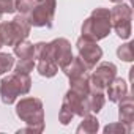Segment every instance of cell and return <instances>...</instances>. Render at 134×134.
Segmentation results:
<instances>
[{
    "instance_id": "8",
    "label": "cell",
    "mask_w": 134,
    "mask_h": 134,
    "mask_svg": "<svg viewBox=\"0 0 134 134\" xmlns=\"http://www.w3.org/2000/svg\"><path fill=\"white\" fill-rule=\"evenodd\" d=\"M131 18L132 10L126 3H118L110 10V24L118 38L128 40L131 36Z\"/></svg>"
},
{
    "instance_id": "17",
    "label": "cell",
    "mask_w": 134,
    "mask_h": 134,
    "mask_svg": "<svg viewBox=\"0 0 134 134\" xmlns=\"http://www.w3.org/2000/svg\"><path fill=\"white\" fill-rule=\"evenodd\" d=\"M35 68L38 70L40 76L43 77H54L58 71V66L52 60H38L35 62Z\"/></svg>"
},
{
    "instance_id": "18",
    "label": "cell",
    "mask_w": 134,
    "mask_h": 134,
    "mask_svg": "<svg viewBox=\"0 0 134 134\" xmlns=\"http://www.w3.org/2000/svg\"><path fill=\"white\" fill-rule=\"evenodd\" d=\"M35 68V58H19L18 63H14V73L30 74Z\"/></svg>"
},
{
    "instance_id": "13",
    "label": "cell",
    "mask_w": 134,
    "mask_h": 134,
    "mask_svg": "<svg viewBox=\"0 0 134 134\" xmlns=\"http://www.w3.org/2000/svg\"><path fill=\"white\" fill-rule=\"evenodd\" d=\"M62 71L65 73V76L68 79H74V77H79L85 73H88L87 66L84 65V62L81 60V57H73L65 66H62Z\"/></svg>"
},
{
    "instance_id": "2",
    "label": "cell",
    "mask_w": 134,
    "mask_h": 134,
    "mask_svg": "<svg viewBox=\"0 0 134 134\" xmlns=\"http://www.w3.org/2000/svg\"><path fill=\"white\" fill-rule=\"evenodd\" d=\"M112 30V24H110V10L107 8H96L92 11V14L84 21L81 32V36H85L88 40L93 41H99L103 38H106Z\"/></svg>"
},
{
    "instance_id": "22",
    "label": "cell",
    "mask_w": 134,
    "mask_h": 134,
    "mask_svg": "<svg viewBox=\"0 0 134 134\" xmlns=\"http://www.w3.org/2000/svg\"><path fill=\"white\" fill-rule=\"evenodd\" d=\"M16 13V0H0V19L3 14Z\"/></svg>"
},
{
    "instance_id": "3",
    "label": "cell",
    "mask_w": 134,
    "mask_h": 134,
    "mask_svg": "<svg viewBox=\"0 0 134 134\" xmlns=\"http://www.w3.org/2000/svg\"><path fill=\"white\" fill-rule=\"evenodd\" d=\"M16 115L36 132L44 131V107L40 98H22L16 103Z\"/></svg>"
},
{
    "instance_id": "10",
    "label": "cell",
    "mask_w": 134,
    "mask_h": 134,
    "mask_svg": "<svg viewBox=\"0 0 134 134\" xmlns=\"http://www.w3.org/2000/svg\"><path fill=\"white\" fill-rule=\"evenodd\" d=\"M90 74V87L98 90H106V87L117 77V66L110 62H101L92 70Z\"/></svg>"
},
{
    "instance_id": "24",
    "label": "cell",
    "mask_w": 134,
    "mask_h": 134,
    "mask_svg": "<svg viewBox=\"0 0 134 134\" xmlns=\"http://www.w3.org/2000/svg\"><path fill=\"white\" fill-rule=\"evenodd\" d=\"M3 47V41H2V36H0V49Z\"/></svg>"
},
{
    "instance_id": "19",
    "label": "cell",
    "mask_w": 134,
    "mask_h": 134,
    "mask_svg": "<svg viewBox=\"0 0 134 134\" xmlns=\"http://www.w3.org/2000/svg\"><path fill=\"white\" fill-rule=\"evenodd\" d=\"M132 46H134V44H132L131 41H128V43L118 46V49H117L118 58L123 60V62H132V60H134V47H132Z\"/></svg>"
},
{
    "instance_id": "4",
    "label": "cell",
    "mask_w": 134,
    "mask_h": 134,
    "mask_svg": "<svg viewBox=\"0 0 134 134\" xmlns=\"http://www.w3.org/2000/svg\"><path fill=\"white\" fill-rule=\"evenodd\" d=\"M32 88V79L29 74L13 73L8 74L0 82V98L3 104H13L18 96L27 95Z\"/></svg>"
},
{
    "instance_id": "12",
    "label": "cell",
    "mask_w": 134,
    "mask_h": 134,
    "mask_svg": "<svg viewBox=\"0 0 134 134\" xmlns=\"http://www.w3.org/2000/svg\"><path fill=\"white\" fill-rule=\"evenodd\" d=\"M126 95H128V84H126L121 77H115V79L106 87V96H107L109 101H112V103L121 101Z\"/></svg>"
},
{
    "instance_id": "7",
    "label": "cell",
    "mask_w": 134,
    "mask_h": 134,
    "mask_svg": "<svg viewBox=\"0 0 134 134\" xmlns=\"http://www.w3.org/2000/svg\"><path fill=\"white\" fill-rule=\"evenodd\" d=\"M57 2L55 0H35V5L30 10V13L25 16L29 24L33 27H47L51 29L54 25V16H55Z\"/></svg>"
},
{
    "instance_id": "1",
    "label": "cell",
    "mask_w": 134,
    "mask_h": 134,
    "mask_svg": "<svg viewBox=\"0 0 134 134\" xmlns=\"http://www.w3.org/2000/svg\"><path fill=\"white\" fill-rule=\"evenodd\" d=\"M35 58L38 60H52L57 66H65L73 58L71 43L66 38H55L51 43H36L35 44Z\"/></svg>"
},
{
    "instance_id": "6",
    "label": "cell",
    "mask_w": 134,
    "mask_h": 134,
    "mask_svg": "<svg viewBox=\"0 0 134 134\" xmlns=\"http://www.w3.org/2000/svg\"><path fill=\"white\" fill-rule=\"evenodd\" d=\"M32 25L29 24L27 18L22 14L14 16L13 21L0 22V36H2L3 46H14L22 40H27L30 35Z\"/></svg>"
},
{
    "instance_id": "21",
    "label": "cell",
    "mask_w": 134,
    "mask_h": 134,
    "mask_svg": "<svg viewBox=\"0 0 134 134\" xmlns=\"http://www.w3.org/2000/svg\"><path fill=\"white\" fill-rule=\"evenodd\" d=\"M103 131H104L106 134H128V132H131V131H129V129H128L123 123H120V121L106 125Z\"/></svg>"
},
{
    "instance_id": "16",
    "label": "cell",
    "mask_w": 134,
    "mask_h": 134,
    "mask_svg": "<svg viewBox=\"0 0 134 134\" xmlns=\"http://www.w3.org/2000/svg\"><path fill=\"white\" fill-rule=\"evenodd\" d=\"M14 47V55L18 58H35V44L30 43L29 40H22Z\"/></svg>"
},
{
    "instance_id": "11",
    "label": "cell",
    "mask_w": 134,
    "mask_h": 134,
    "mask_svg": "<svg viewBox=\"0 0 134 134\" xmlns=\"http://www.w3.org/2000/svg\"><path fill=\"white\" fill-rule=\"evenodd\" d=\"M118 121L123 123L129 131L132 129V121H134V101H132V96L129 93L121 101H118Z\"/></svg>"
},
{
    "instance_id": "23",
    "label": "cell",
    "mask_w": 134,
    "mask_h": 134,
    "mask_svg": "<svg viewBox=\"0 0 134 134\" xmlns=\"http://www.w3.org/2000/svg\"><path fill=\"white\" fill-rule=\"evenodd\" d=\"M110 2H114V3H121L123 0H110Z\"/></svg>"
},
{
    "instance_id": "15",
    "label": "cell",
    "mask_w": 134,
    "mask_h": 134,
    "mask_svg": "<svg viewBox=\"0 0 134 134\" xmlns=\"http://www.w3.org/2000/svg\"><path fill=\"white\" fill-rule=\"evenodd\" d=\"M98 129H99V121H98L96 115L88 114V115L82 117V121L76 128V132L77 134H82V132L84 134H95V132H98Z\"/></svg>"
},
{
    "instance_id": "5",
    "label": "cell",
    "mask_w": 134,
    "mask_h": 134,
    "mask_svg": "<svg viewBox=\"0 0 134 134\" xmlns=\"http://www.w3.org/2000/svg\"><path fill=\"white\" fill-rule=\"evenodd\" d=\"M88 104H87V95L77 93L74 90H68L66 95L63 96L62 107L58 112V120L63 126L70 125L74 117H85L88 115Z\"/></svg>"
},
{
    "instance_id": "20",
    "label": "cell",
    "mask_w": 134,
    "mask_h": 134,
    "mask_svg": "<svg viewBox=\"0 0 134 134\" xmlns=\"http://www.w3.org/2000/svg\"><path fill=\"white\" fill-rule=\"evenodd\" d=\"M14 57L11 54L7 52H0V76H3L5 73L11 71V68L14 66Z\"/></svg>"
},
{
    "instance_id": "9",
    "label": "cell",
    "mask_w": 134,
    "mask_h": 134,
    "mask_svg": "<svg viewBox=\"0 0 134 134\" xmlns=\"http://www.w3.org/2000/svg\"><path fill=\"white\" fill-rule=\"evenodd\" d=\"M76 47L79 51L81 60L87 66V70L92 71L96 66V63L101 60V57H103V49L98 46V41L88 40L85 36H79L77 41H76Z\"/></svg>"
},
{
    "instance_id": "14",
    "label": "cell",
    "mask_w": 134,
    "mask_h": 134,
    "mask_svg": "<svg viewBox=\"0 0 134 134\" xmlns=\"http://www.w3.org/2000/svg\"><path fill=\"white\" fill-rule=\"evenodd\" d=\"M106 103V95L104 90H98V88H92L87 93V104H88V110L90 114H98Z\"/></svg>"
}]
</instances>
